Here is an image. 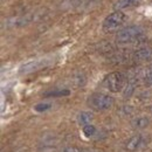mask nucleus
I'll return each mask as SVG.
<instances>
[{
	"instance_id": "obj_1",
	"label": "nucleus",
	"mask_w": 152,
	"mask_h": 152,
	"mask_svg": "<svg viewBox=\"0 0 152 152\" xmlns=\"http://www.w3.org/2000/svg\"><path fill=\"white\" fill-rule=\"evenodd\" d=\"M88 104L95 110H107L114 105V98L105 94H94L89 97Z\"/></svg>"
},
{
	"instance_id": "obj_2",
	"label": "nucleus",
	"mask_w": 152,
	"mask_h": 152,
	"mask_svg": "<svg viewBox=\"0 0 152 152\" xmlns=\"http://www.w3.org/2000/svg\"><path fill=\"white\" fill-rule=\"evenodd\" d=\"M143 34V31L139 26H129L124 29H122L117 37H116V41L118 43H128L131 42L133 40L138 39Z\"/></svg>"
},
{
	"instance_id": "obj_3",
	"label": "nucleus",
	"mask_w": 152,
	"mask_h": 152,
	"mask_svg": "<svg viewBox=\"0 0 152 152\" xmlns=\"http://www.w3.org/2000/svg\"><path fill=\"white\" fill-rule=\"evenodd\" d=\"M126 19L125 14L121 11H116L114 13H111L110 15H108L104 21H103V29L104 31H114L117 29L118 27H121L124 21Z\"/></svg>"
},
{
	"instance_id": "obj_4",
	"label": "nucleus",
	"mask_w": 152,
	"mask_h": 152,
	"mask_svg": "<svg viewBox=\"0 0 152 152\" xmlns=\"http://www.w3.org/2000/svg\"><path fill=\"white\" fill-rule=\"evenodd\" d=\"M125 75L119 73V72H115L111 73L110 75L107 77V87L110 91L113 93H117L121 91L123 88H125Z\"/></svg>"
},
{
	"instance_id": "obj_5",
	"label": "nucleus",
	"mask_w": 152,
	"mask_h": 152,
	"mask_svg": "<svg viewBox=\"0 0 152 152\" xmlns=\"http://www.w3.org/2000/svg\"><path fill=\"white\" fill-rule=\"evenodd\" d=\"M49 62L47 60H34V61H31L26 64H23L21 68H20V73L21 74H29V73H33V72H38L40 69L45 68L46 66H48Z\"/></svg>"
},
{
	"instance_id": "obj_6",
	"label": "nucleus",
	"mask_w": 152,
	"mask_h": 152,
	"mask_svg": "<svg viewBox=\"0 0 152 152\" xmlns=\"http://www.w3.org/2000/svg\"><path fill=\"white\" fill-rule=\"evenodd\" d=\"M142 140H143V137H142L140 134L133 136L132 138H130V139L128 140V143H126V145H125L126 150H128V151H136V150L140 146Z\"/></svg>"
},
{
	"instance_id": "obj_7",
	"label": "nucleus",
	"mask_w": 152,
	"mask_h": 152,
	"mask_svg": "<svg viewBox=\"0 0 152 152\" xmlns=\"http://www.w3.org/2000/svg\"><path fill=\"white\" fill-rule=\"evenodd\" d=\"M152 56V50L150 48H140L138 49L134 55H133V58L136 61H145V60H149L150 57Z\"/></svg>"
},
{
	"instance_id": "obj_8",
	"label": "nucleus",
	"mask_w": 152,
	"mask_h": 152,
	"mask_svg": "<svg viewBox=\"0 0 152 152\" xmlns=\"http://www.w3.org/2000/svg\"><path fill=\"white\" fill-rule=\"evenodd\" d=\"M93 117L94 116L90 111H82L77 116V122L80 125L86 126V125H89V123L93 121Z\"/></svg>"
},
{
	"instance_id": "obj_9",
	"label": "nucleus",
	"mask_w": 152,
	"mask_h": 152,
	"mask_svg": "<svg viewBox=\"0 0 152 152\" xmlns=\"http://www.w3.org/2000/svg\"><path fill=\"white\" fill-rule=\"evenodd\" d=\"M149 123H150V121L146 116H140V117H137L133 119L131 122V125L134 129H145L149 125Z\"/></svg>"
},
{
	"instance_id": "obj_10",
	"label": "nucleus",
	"mask_w": 152,
	"mask_h": 152,
	"mask_svg": "<svg viewBox=\"0 0 152 152\" xmlns=\"http://www.w3.org/2000/svg\"><path fill=\"white\" fill-rule=\"evenodd\" d=\"M140 2V0H117L115 4V8L116 10H123V8H128L131 6H136Z\"/></svg>"
},
{
	"instance_id": "obj_11",
	"label": "nucleus",
	"mask_w": 152,
	"mask_h": 152,
	"mask_svg": "<svg viewBox=\"0 0 152 152\" xmlns=\"http://www.w3.org/2000/svg\"><path fill=\"white\" fill-rule=\"evenodd\" d=\"M134 89H136V82H134V80H131V81L128 82V84L125 86V88H124V90H123V96H124L125 98L131 97L132 94L134 93Z\"/></svg>"
},
{
	"instance_id": "obj_12",
	"label": "nucleus",
	"mask_w": 152,
	"mask_h": 152,
	"mask_svg": "<svg viewBox=\"0 0 152 152\" xmlns=\"http://www.w3.org/2000/svg\"><path fill=\"white\" fill-rule=\"evenodd\" d=\"M82 131H83V134H84L86 137L90 138V137H93V136L95 134V132H96V128L94 126V125L89 124V125H86V126H83Z\"/></svg>"
},
{
	"instance_id": "obj_13",
	"label": "nucleus",
	"mask_w": 152,
	"mask_h": 152,
	"mask_svg": "<svg viewBox=\"0 0 152 152\" xmlns=\"http://www.w3.org/2000/svg\"><path fill=\"white\" fill-rule=\"evenodd\" d=\"M50 107H52L50 103H39L34 107V109L38 113H42V111H47L48 109H50Z\"/></svg>"
},
{
	"instance_id": "obj_14",
	"label": "nucleus",
	"mask_w": 152,
	"mask_h": 152,
	"mask_svg": "<svg viewBox=\"0 0 152 152\" xmlns=\"http://www.w3.org/2000/svg\"><path fill=\"white\" fill-rule=\"evenodd\" d=\"M70 94L69 90H55L52 93H47L46 96H50V97H56V96H68Z\"/></svg>"
},
{
	"instance_id": "obj_15",
	"label": "nucleus",
	"mask_w": 152,
	"mask_h": 152,
	"mask_svg": "<svg viewBox=\"0 0 152 152\" xmlns=\"http://www.w3.org/2000/svg\"><path fill=\"white\" fill-rule=\"evenodd\" d=\"M62 152H84L82 149H80V148H76V146H67V148H64Z\"/></svg>"
},
{
	"instance_id": "obj_16",
	"label": "nucleus",
	"mask_w": 152,
	"mask_h": 152,
	"mask_svg": "<svg viewBox=\"0 0 152 152\" xmlns=\"http://www.w3.org/2000/svg\"><path fill=\"white\" fill-rule=\"evenodd\" d=\"M121 110H123L124 111V116H128V115H131L132 114V108L131 107H123Z\"/></svg>"
},
{
	"instance_id": "obj_17",
	"label": "nucleus",
	"mask_w": 152,
	"mask_h": 152,
	"mask_svg": "<svg viewBox=\"0 0 152 152\" xmlns=\"http://www.w3.org/2000/svg\"><path fill=\"white\" fill-rule=\"evenodd\" d=\"M145 82H146V84H150V86L152 84V72H150V73L146 75V77H145Z\"/></svg>"
},
{
	"instance_id": "obj_18",
	"label": "nucleus",
	"mask_w": 152,
	"mask_h": 152,
	"mask_svg": "<svg viewBox=\"0 0 152 152\" xmlns=\"http://www.w3.org/2000/svg\"><path fill=\"white\" fill-rule=\"evenodd\" d=\"M151 114H152V108H151Z\"/></svg>"
}]
</instances>
